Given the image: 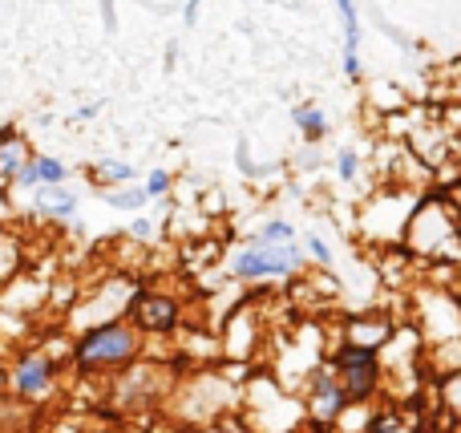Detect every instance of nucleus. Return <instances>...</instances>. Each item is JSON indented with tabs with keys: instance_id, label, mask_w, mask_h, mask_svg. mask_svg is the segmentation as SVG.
<instances>
[{
	"instance_id": "obj_1",
	"label": "nucleus",
	"mask_w": 461,
	"mask_h": 433,
	"mask_svg": "<svg viewBox=\"0 0 461 433\" xmlns=\"http://www.w3.org/2000/svg\"><path fill=\"white\" fill-rule=\"evenodd\" d=\"M300 267V248H295V239H259L255 235V243L247 251H239L235 264H230V272L243 275V280H259V275H287Z\"/></svg>"
},
{
	"instance_id": "obj_2",
	"label": "nucleus",
	"mask_w": 461,
	"mask_h": 433,
	"mask_svg": "<svg viewBox=\"0 0 461 433\" xmlns=\"http://www.w3.org/2000/svg\"><path fill=\"white\" fill-rule=\"evenodd\" d=\"M130 353H134V337H130V329H118V324H110V329H97V332H89V337L81 340L77 361L86 365V369H94V365H118V361H126Z\"/></svg>"
},
{
	"instance_id": "obj_3",
	"label": "nucleus",
	"mask_w": 461,
	"mask_h": 433,
	"mask_svg": "<svg viewBox=\"0 0 461 433\" xmlns=\"http://www.w3.org/2000/svg\"><path fill=\"white\" fill-rule=\"evenodd\" d=\"M340 385H344V393H348V401H360V397L373 393L376 361L368 348H352V353L340 356Z\"/></svg>"
},
{
	"instance_id": "obj_4",
	"label": "nucleus",
	"mask_w": 461,
	"mask_h": 433,
	"mask_svg": "<svg viewBox=\"0 0 461 433\" xmlns=\"http://www.w3.org/2000/svg\"><path fill=\"white\" fill-rule=\"evenodd\" d=\"M32 207H37L41 215L69 219L73 211H77V194H73L65 183H45V186H37V194H32Z\"/></svg>"
},
{
	"instance_id": "obj_5",
	"label": "nucleus",
	"mask_w": 461,
	"mask_h": 433,
	"mask_svg": "<svg viewBox=\"0 0 461 433\" xmlns=\"http://www.w3.org/2000/svg\"><path fill=\"white\" fill-rule=\"evenodd\" d=\"M340 5V21H344V73L348 81L360 77V57H357V45H360V24H357V5L352 0H336Z\"/></svg>"
},
{
	"instance_id": "obj_6",
	"label": "nucleus",
	"mask_w": 461,
	"mask_h": 433,
	"mask_svg": "<svg viewBox=\"0 0 461 433\" xmlns=\"http://www.w3.org/2000/svg\"><path fill=\"white\" fill-rule=\"evenodd\" d=\"M65 175H69V170H65V162L37 154V158L24 162V170H21V178H16V183H21V186H45V183H65Z\"/></svg>"
},
{
	"instance_id": "obj_7",
	"label": "nucleus",
	"mask_w": 461,
	"mask_h": 433,
	"mask_svg": "<svg viewBox=\"0 0 461 433\" xmlns=\"http://www.w3.org/2000/svg\"><path fill=\"white\" fill-rule=\"evenodd\" d=\"M312 401H316V413H320V418L332 421L336 413L348 405V393H344V385H336V381L316 377V393H312Z\"/></svg>"
},
{
	"instance_id": "obj_8",
	"label": "nucleus",
	"mask_w": 461,
	"mask_h": 433,
	"mask_svg": "<svg viewBox=\"0 0 461 433\" xmlns=\"http://www.w3.org/2000/svg\"><path fill=\"white\" fill-rule=\"evenodd\" d=\"M138 320H142L146 329H170V324H175V304L158 300V296H146V300H138Z\"/></svg>"
},
{
	"instance_id": "obj_9",
	"label": "nucleus",
	"mask_w": 461,
	"mask_h": 433,
	"mask_svg": "<svg viewBox=\"0 0 461 433\" xmlns=\"http://www.w3.org/2000/svg\"><path fill=\"white\" fill-rule=\"evenodd\" d=\"M24 154H21V142L13 138V130L5 134V154H0V175H5V183H16L21 178V170H24Z\"/></svg>"
},
{
	"instance_id": "obj_10",
	"label": "nucleus",
	"mask_w": 461,
	"mask_h": 433,
	"mask_svg": "<svg viewBox=\"0 0 461 433\" xmlns=\"http://www.w3.org/2000/svg\"><path fill=\"white\" fill-rule=\"evenodd\" d=\"M49 381V365L45 361H24L21 369H16V389L21 393H41Z\"/></svg>"
},
{
	"instance_id": "obj_11",
	"label": "nucleus",
	"mask_w": 461,
	"mask_h": 433,
	"mask_svg": "<svg viewBox=\"0 0 461 433\" xmlns=\"http://www.w3.org/2000/svg\"><path fill=\"white\" fill-rule=\"evenodd\" d=\"M146 199H150V191H146V186H134V183H122V191L105 194V203H110V207H118V211H138Z\"/></svg>"
},
{
	"instance_id": "obj_12",
	"label": "nucleus",
	"mask_w": 461,
	"mask_h": 433,
	"mask_svg": "<svg viewBox=\"0 0 461 433\" xmlns=\"http://www.w3.org/2000/svg\"><path fill=\"white\" fill-rule=\"evenodd\" d=\"M292 122H295V126H300L308 138H320V134L328 130V118L316 110V105H295V110H292Z\"/></svg>"
},
{
	"instance_id": "obj_13",
	"label": "nucleus",
	"mask_w": 461,
	"mask_h": 433,
	"mask_svg": "<svg viewBox=\"0 0 461 433\" xmlns=\"http://www.w3.org/2000/svg\"><path fill=\"white\" fill-rule=\"evenodd\" d=\"M389 337V324L384 320H376V324H352V345L357 348H373V345H381V340Z\"/></svg>"
},
{
	"instance_id": "obj_14",
	"label": "nucleus",
	"mask_w": 461,
	"mask_h": 433,
	"mask_svg": "<svg viewBox=\"0 0 461 433\" xmlns=\"http://www.w3.org/2000/svg\"><path fill=\"white\" fill-rule=\"evenodd\" d=\"M94 175L110 178V183H134V167H126V162H113V158H97L94 162Z\"/></svg>"
},
{
	"instance_id": "obj_15",
	"label": "nucleus",
	"mask_w": 461,
	"mask_h": 433,
	"mask_svg": "<svg viewBox=\"0 0 461 433\" xmlns=\"http://www.w3.org/2000/svg\"><path fill=\"white\" fill-rule=\"evenodd\" d=\"M146 191H150V194H167L170 191V175H167V170H154L150 183H146Z\"/></svg>"
},
{
	"instance_id": "obj_16",
	"label": "nucleus",
	"mask_w": 461,
	"mask_h": 433,
	"mask_svg": "<svg viewBox=\"0 0 461 433\" xmlns=\"http://www.w3.org/2000/svg\"><path fill=\"white\" fill-rule=\"evenodd\" d=\"M340 178H357V154L352 150L340 154Z\"/></svg>"
},
{
	"instance_id": "obj_17",
	"label": "nucleus",
	"mask_w": 461,
	"mask_h": 433,
	"mask_svg": "<svg viewBox=\"0 0 461 433\" xmlns=\"http://www.w3.org/2000/svg\"><path fill=\"white\" fill-rule=\"evenodd\" d=\"M308 248H312V256H320V259H324V264H328V259H332V251H328V243H324V239H316V235H312V239H308Z\"/></svg>"
},
{
	"instance_id": "obj_18",
	"label": "nucleus",
	"mask_w": 461,
	"mask_h": 433,
	"mask_svg": "<svg viewBox=\"0 0 461 433\" xmlns=\"http://www.w3.org/2000/svg\"><path fill=\"white\" fill-rule=\"evenodd\" d=\"M150 231H154V227L146 223V219H138V223H134V235H142V239H146V235H150Z\"/></svg>"
},
{
	"instance_id": "obj_19",
	"label": "nucleus",
	"mask_w": 461,
	"mask_h": 433,
	"mask_svg": "<svg viewBox=\"0 0 461 433\" xmlns=\"http://www.w3.org/2000/svg\"><path fill=\"white\" fill-rule=\"evenodd\" d=\"M203 0H191V5H186V21H194V8H199Z\"/></svg>"
}]
</instances>
